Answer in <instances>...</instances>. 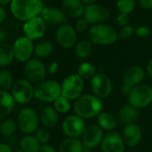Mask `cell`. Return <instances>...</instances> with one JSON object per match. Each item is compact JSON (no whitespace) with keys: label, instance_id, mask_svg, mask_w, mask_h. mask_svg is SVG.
I'll use <instances>...</instances> for the list:
<instances>
[{"label":"cell","instance_id":"f1b7e54d","mask_svg":"<svg viewBox=\"0 0 152 152\" xmlns=\"http://www.w3.org/2000/svg\"><path fill=\"white\" fill-rule=\"evenodd\" d=\"M98 124L102 130L112 131L116 126V120L112 114L102 112L98 115Z\"/></svg>","mask_w":152,"mask_h":152},{"label":"cell","instance_id":"8992f818","mask_svg":"<svg viewBox=\"0 0 152 152\" xmlns=\"http://www.w3.org/2000/svg\"><path fill=\"white\" fill-rule=\"evenodd\" d=\"M61 96V85L54 81H44L34 88V97L44 102H55Z\"/></svg>","mask_w":152,"mask_h":152},{"label":"cell","instance_id":"484cf974","mask_svg":"<svg viewBox=\"0 0 152 152\" xmlns=\"http://www.w3.org/2000/svg\"><path fill=\"white\" fill-rule=\"evenodd\" d=\"M15 57L14 48L8 43L0 44V67H6L11 64Z\"/></svg>","mask_w":152,"mask_h":152},{"label":"cell","instance_id":"f35d334b","mask_svg":"<svg viewBox=\"0 0 152 152\" xmlns=\"http://www.w3.org/2000/svg\"><path fill=\"white\" fill-rule=\"evenodd\" d=\"M149 29L145 25H140L135 29V34L140 38H146L149 35Z\"/></svg>","mask_w":152,"mask_h":152},{"label":"cell","instance_id":"bcb514c9","mask_svg":"<svg viewBox=\"0 0 152 152\" xmlns=\"http://www.w3.org/2000/svg\"><path fill=\"white\" fill-rule=\"evenodd\" d=\"M7 39V34L5 31L3 30H0V44L5 43V41Z\"/></svg>","mask_w":152,"mask_h":152},{"label":"cell","instance_id":"5b68a950","mask_svg":"<svg viewBox=\"0 0 152 152\" xmlns=\"http://www.w3.org/2000/svg\"><path fill=\"white\" fill-rule=\"evenodd\" d=\"M129 104L136 108H143L152 102V87L140 84L132 88L128 94Z\"/></svg>","mask_w":152,"mask_h":152},{"label":"cell","instance_id":"74e56055","mask_svg":"<svg viewBox=\"0 0 152 152\" xmlns=\"http://www.w3.org/2000/svg\"><path fill=\"white\" fill-rule=\"evenodd\" d=\"M89 23L84 19H78L77 22L75 23V29L77 30L78 31H81V32H83L85 31H87L88 27H89Z\"/></svg>","mask_w":152,"mask_h":152},{"label":"cell","instance_id":"7402d4cb","mask_svg":"<svg viewBox=\"0 0 152 152\" xmlns=\"http://www.w3.org/2000/svg\"><path fill=\"white\" fill-rule=\"evenodd\" d=\"M15 99L12 94L0 90V120L7 116L14 109Z\"/></svg>","mask_w":152,"mask_h":152},{"label":"cell","instance_id":"e575fe53","mask_svg":"<svg viewBox=\"0 0 152 152\" xmlns=\"http://www.w3.org/2000/svg\"><path fill=\"white\" fill-rule=\"evenodd\" d=\"M54 108L59 113H67L71 108L70 100L66 98L60 96L54 102Z\"/></svg>","mask_w":152,"mask_h":152},{"label":"cell","instance_id":"9a60e30c","mask_svg":"<svg viewBox=\"0 0 152 152\" xmlns=\"http://www.w3.org/2000/svg\"><path fill=\"white\" fill-rule=\"evenodd\" d=\"M15 57L19 62H28L31 60L32 54L34 53V46L32 41L27 37L18 38L14 44Z\"/></svg>","mask_w":152,"mask_h":152},{"label":"cell","instance_id":"3957f363","mask_svg":"<svg viewBox=\"0 0 152 152\" xmlns=\"http://www.w3.org/2000/svg\"><path fill=\"white\" fill-rule=\"evenodd\" d=\"M88 35L91 43L97 45H110L118 38V33L112 26L102 23L92 26L89 30Z\"/></svg>","mask_w":152,"mask_h":152},{"label":"cell","instance_id":"1f68e13d","mask_svg":"<svg viewBox=\"0 0 152 152\" xmlns=\"http://www.w3.org/2000/svg\"><path fill=\"white\" fill-rule=\"evenodd\" d=\"M13 76L8 70L1 69L0 70V88L3 91L10 90L13 87Z\"/></svg>","mask_w":152,"mask_h":152},{"label":"cell","instance_id":"c3c4849f","mask_svg":"<svg viewBox=\"0 0 152 152\" xmlns=\"http://www.w3.org/2000/svg\"><path fill=\"white\" fill-rule=\"evenodd\" d=\"M13 0H0V7H6L9 4H11V2Z\"/></svg>","mask_w":152,"mask_h":152},{"label":"cell","instance_id":"f907efd6","mask_svg":"<svg viewBox=\"0 0 152 152\" xmlns=\"http://www.w3.org/2000/svg\"><path fill=\"white\" fill-rule=\"evenodd\" d=\"M14 152H23V151L20 148V149H16V150H15Z\"/></svg>","mask_w":152,"mask_h":152},{"label":"cell","instance_id":"9c48e42d","mask_svg":"<svg viewBox=\"0 0 152 152\" xmlns=\"http://www.w3.org/2000/svg\"><path fill=\"white\" fill-rule=\"evenodd\" d=\"M12 96L19 104H27L34 97V88L28 80L20 79L12 87Z\"/></svg>","mask_w":152,"mask_h":152},{"label":"cell","instance_id":"603a6c76","mask_svg":"<svg viewBox=\"0 0 152 152\" xmlns=\"http://www.w3.org/2000/svg\"><path fill=\"white\" fill-rule=\"evenodd\" d=\"M118 116L121 123L127 125V124H134V122H136L139 119L140 112L138 108L128 104L121 107V109L119 110Z\"/></svg>","mask_w":152,"mask_h":152},{"label":"cell","instance_id":"ee69618b","mask_svg":"<svg viewBox=\"0 0 152 152\" xmlns=\"http://www.w3.org/2000/svg\"><path fill=\"white\" fill-rule=\"evenodd\" d=\"M0 152H14L12 148L5 143H0Z\"/></svg>","mask_w":152,"mask_h":152},{"label":"cell","instance_id":"7a4b0ae2","mask_svg":"<svg viewBox=\"0 0 152 152\" xmlns=\"http://www.w3.org/2000/svg\"><path fill=\"white\" fill-rule=\"evenodd\" d=\"M43 5L40 0H13L10 4V10L13 15L23 22H27L43 10Z\"/></svg>","mask_w":152,"mask_h":152},{"label":"cell","instance_id":"d6a6232c","mask_svg":"<svg viewBox=\"0 0 152 152\" xmlns=\"http://www.w3.org/2000/svg\"><path fill=\"white\" fill-rule=\"evenodd\" d=\"M136 0H117L116 7L120 14L130 15L135 8Z\"/></svg>","mask_w":152,"mask_h":152},{"label":"cell","instance_id":"4316f807","mask_svg":"<svg viewBox=\"0 0 152 152\" xmlns=\"http://www.w3.org/2000/svg\"><path fill=\"white\" fill-rule=\"evenodd\" d=\"M21 149L23 152H39L40 143L35 138V136L26 135L20 141Z\"/></svg>","mask_w":152,"mask_h":152},{"label":"cell","instance_id":"cb8c5ba5","mask_svg":"<svg viewBox=\"0 0 152 152\" xmlns=\"http://www.w3.org/2000/svg\"><path fill=\"white\" fill-rule=\"evenodd\" d=\"M40 122L47 129L54 128L58 122L57 111L52 107H45L40 111Z\"/></svg>","mask_w":152,"mask_h":152},{"label":"cell","instance_id":"7c38bea8","mask_svg":"<svg viewBox=\"0 0 152 152\" xmlns=\"http://www.w3.org/2000/svg\"><path fill=\"white\" fill-rule=\"evenodd\" d=\"M86 128L84 120L77 115H68L62 124L64 133L68 138H78L83 135Z\"/></svg>","mask_w":152,"mask_h":152},{"label":"cell","instance_id":"8fae6325","mask_svg":"<svg viewBox=\"0 0 152 152\" xmlns=\"http://www.w3.org/2000/svg\"><path fill=\"white\" fill-rule=\"evenodd\" d=\"M144 78V71L142 67L140 65H132L129 67L123 77V86H122V91L128 95L131 91V90L141 83V81Z\"/></svg>","mask_w":152,"mask_h":152},{"label":"cell","instance_id":"681fc988","mask_svg":"<svg viewBox=\"0 0 152 152\" xmlns=\"http://www.w3.org/2000/svg\"><path fill=\"white\" fill-rule=\"evenodd\" d=\"M83 3H85V4H88V5H91V4H94L97 0H81Z\"/></svg>","mask_w":152,"mask_h":152},{"label":"cell","instance_id":"52a82bcc","mask_svg":"<svg viewBox=\"0 0 152 152\" xmlns=\"http://www.w3.org/2000/svg\"><path fill=\"white\" fill-rule=\"evenodd\" d=\"M23 72L27 80L36 84L44 82L47 75V70L44 64L38 58L29 60L24 65Z\"/></svg>","mask_w":152,"mask_h":152},{"label":"cell","instance_id":"30bf717a","mask_svg":"<svg viewBox=\"0 0 152 152\" xmlns=\"http://www.w3.org/2000/svg\"><path fill=\"white\" fill-rule=\"evenodd\" d=\"M91 86L93 95L99 99L107 98L112 91V83L109 77L104 72H97L91 80Z\"/></svg>","mask_w":152,"mask_h":152},{"label":"cell","instance_id":"83f0119b","mask_svg":"<svg viewBox=\"0 0 152 152\" xmlns=\"http://www.w3.org/2000/svg\"><path fill=\"white\" fill-rule=\"evenodd\" d=\"M53 44L49 40H41L34 47V55L38 58H47L53 53Z\"/></svg>","mask_w":152,"mask_h":152},{"label":"cell","instance_id":"44dd1931","mask_svg":"<svg viewBox=\"0 0 152 152\" xmlns=\"http://www.w3.org/2000/svg\"><path fill=\"white\" fill-rule=\"evenodd\" d=\"M40 15L43 21L48 24H62L65 22V14L57 8L44 7Z\"/></svg>","mask_w":152,"mask_h":152},{"label":"cell","instance_id":"8d00e7d4","mask_svg":"<svg viewBox=\"0 0 152 152\" xmlns=\"http://www.w3.org/2000/svg\"><path fill=\"white\" fill-rule=\"evenodd\" d=\"M134 33H135V30L131 25H126V26H124L121 29V31L119 32V37L121 39H128V38L132 37Z\"/></svg>","mask_w":152,"mask_h":152},{"label":"cell","instance_id":"ba28073f","mask_svg":"<svg viewBox=\"0 0 152 152\" xmlns=\"http://www.w3.org/2000/svg\"><path fill=\"white\" fill-rule=\"evenodd\" d=\"M17 125L21 132L25 134H31L38 130L39 117L35 110L26 107L21 110L17 119Z\"/></svg>","mask_w":152,"mask_h":152},{"label":"cell","instance_id":"b9f144b4","mask_svg":"<svg viewBox=\"0 0 152 152\" xmlns=\"http://www.w3.org/2000/svg\"><path fill=\"white\" fill-rule=\"evenodd\" d=\"M39 152H57V151L53 146H51L49 144H45V145L41 146Z\"/></svg>","mask_w":152,"mask_h":152},{"label":"cell","instance_id":"60d3db41","mask_svg":"<svg viewBox=\"0 0 152 152\" xmlns=\"http://www.w3.org/2000/svg\"><path fill=\"white\" fill-rule=\"evenodd\" d=\"M139 3L144 9H152V0H139Z\"/></svg>","mask_w":152,"mask_h":152},{"label":"cell","instance_id":"d4e9b609","mask_svg":"<svg viewBox=\"0 0 152 152\" xmlns=\"http://www.w3.org/2000/svg\"><path fill=\"white\" fill-rule=\"evenodd\" d=\"M59 152H83V144L78 138H67L59 146Z\"/></svg>","mask_w":152,"mask_h":152},{"label":"cell","instance_id":"2e32d148","mask_svg":"<svg viewBox=\"0 0 152 152\" xmlns=\"http://www.w3.org/2000/svg\"><path fill=\"white\" fill-rule=\"evenodd\" d=\"M46 31V23L41 17H34L27 22L23 25V32L25 37L29 39L35 40L42 38Z\"/></svg>","mask_w":152,"mask_h":152},{"label":"cell","instance_id":"7bdbcfd3","mask_svg":"<svg viewBox=\"0 0 152 152\" xmlns=\"http://www.w3.org/2000/svg\"><path fill=\"white\" fill-rule=\"evenodd\" d=\"M58 70V64L56 62H53L50 65H49V68H48V72L50 74H55Z\"/></svg>","mask_w":152,"mask_h":152},{"label":"cell","instance_id":"ffe728a7","mask_svg":"<svg viewBox=\"0 0 152 152\" xmlns=\"http://www.w3.org/2000/svg\"><path fill=\"white\" fill-rule=\"evenodd\" d=\"M63 12L72 18H80L84 14V6L81 0H63Z\"/></svg>","mask_w":152,"mask_h":152},{"label":"cell","instance_id":"f6af8a7d","mask_svg":"<svg viewBox=\"0 0 152 152\" xmlns=\"http://www.w3.org/2000/svg\"><path fill=\"white\" fill-rule=\"evenodd\" d=\"M7 17V11L3 7H0V24H1Z\"/></svg>","mask_w":152,"mask_h":152},{"label":"cell","instance_id":"5bb4252c","mask_svg":"<svg viewBox=\"0 0 152 152\" xmlns=\"http://www.w3.org/2000/svg\"><path fill=\"white\" fill-rule=\"evenodd\" d=\"M56 40L57 44L64 48L73 47L77 40L75 29L70 24H62L56 32Z\"/></svg>","mask_w":152,"mask_h":152},{"label":"cell","instance_id":"e0dca14e","mask_svg":"<svg viewBox=\"0 0 152 152\" xmlns=\"http://www.w3.org/2000/svg\"><path fill=\"white\" fill-rule=\"evenodd\" d=\"M103 131L102 129L96 124H91L88 125L83 135H82V139H83V144L89 148H96L97 146H99L102 140H103Z\"/></svg>","mask_w":152,"mask_h":152},{"label":"cell","instance_id":"4dcf8cb0","mask_svg":"<svg viewBox=\"0 0 152 152\" xmlns=\"http://www.w3.org/2000/svg\"><path fill=\"white\" fill-rule=\"evenodd\" d=\"M96 73L97 72L94 64L89 62L82 63L77 69V74L80 75L83 80H91Z\"/></svg>","mask_w":152,"mask_h":152},{"label":"cell","instance_id":"836d02e7","mask_svg":"<svg viewBox=\"0 0 152 152\" xmlns=\"http://www.w3.org/2000/svg\"><path fill=\"white\" fill-rule=\"evenodd\" d=\"M17 127V124L14 119H7L4 122H2V127H1V133L5 137L12 136Z\"/></svg>","mask_w":152,"mask_h":152},{"label":"cell","instance_id":"277c9868","mask_svg":"<svg viewBox=\"0 0 152 152\" xmlns=\"http://www.w3.org/2000/svg\"><path fill=\"white\" fill-rule=\"evenodd\" d=\"M84 89V80L80 75L71 74L64 79L61 84V96L69 100H76L82 96Z\"/></svg>","mask_w":152,"mask_h":152},{"label":"cell","instance_id":"7dc6e473","mask_svg":"<svg viewBox=\"0 0 152 152\" xmlns=\"http://www.w3.org/2000/svg\"><path fill=\"white\" fill-rule=\"evenodd\" d=\"M147 72H148L149 77L152 78V59L149 60L148 64H147Z\"/></svg>","mask_w":152,"mask_h":152},{"label":"cell","instance_id":"d6986e66","mask_svg":"<svg viewBox=\"0 0 152 152\" xmlns=\"http://www.w3.org/2000/svg\"><path fill=\"white\" fill-rule=\"evenodd\" d=\"M141 129L136 124H127L123 132V140L125 145L129 147L137 146L141 140Z\"/></svg>","mask_w":152,"mask_h":152},{"label":"cell","instance_id":"ab89813d","mask_svg":"<svg viewBox=\"0 0 152 152\" xmlns=\"http://www.w3.org/2000/svg\"><path fill=\"white\" fill-rule=\"evenodd\" d=\"M128 15H129L120 14L117 16V23L120 26H126V25H128V23H129V17H128Z\"/></svg>","mask_w":152,"mask_h":152},{"label":"cell","instance_id":"6da1fadb","mask_svg":"<svg viewBox=\"0 0 152 152\" xmlns=\"http://www.w3.org/2000/svg\"><path fill=\"white\" fill-rule=\"evenodd\" d=\"M102 108L103 103L101 99L91 94L82 95L74 101L73 104L75 115L83 119H90L98 116L100 113H102Z\"/></svg>","mask_w":152,"mask_h":152},{"label":"cell","instance_id":"d590c367","mask_svg":"<svg viewBox=\"0 0 152 152\" xmlns=\"http://www.w3.org/2000/svg\"><path fill=\"white\" fill-rule=\"evenodd\" d=\"M35 138L38 140V141L40 144L45 145V144H48V142L50 140V133L47 128H39L36 131Z\"/></svg>","mask_w":152,"mask_h":152},{"label":"cell","instance_id":"f546056e","mask_svg":"<svg viewBox=\"0 0 152 152\" xmlns=\"http://www.w3.org/2000/svg\"><path fill=\"white\" fill-rule=\"evenodd\" d=\"M92 51V43L91 40L83 39L78 42L75 46L74 53L78 58L84 59L87 58Z\"/></svg>","mask_w":152,"mask_h":152},{"label":"cell","instance_id":"4fadbf2b","mask_svg":"<svg viewBox=\"0 0 152 152\" xmlns=\"http://www.w3.org/2000/svg\"><path fill=\"white\" fill-rule=\"evenodd\" d=\"M84 19L91 24H100L110 16L109 10L101 5H88L84 9Z\"/></svg>","mask_w":152,"mask_h":152},{"label":"cell","instance_id":"816d5d0a","mask_svg":"<svg viewBox=\"0 0 152 152\" xmlns=\"http://www.w3.org/2000/svg\"><path fill=\"white\" fill-rule=\"evenodd\" d=\"M1 127H2V122L0 121V133H1Z\"/></svg>","mask_w":152,"mask_h":152},{"label":"cell","instance_id":"ac0fdd59","mask_svg":"<svg viewBox=\"0 0 152 152\" xmlns=\"http://www.w3.org/2000/svg\"><path fill=\"white\" fill-rule=\"evenodd\" d=\"M124 146L123 136L116 132H108L101 142V149L103 152H124Z\"/></svg>","mask_w":152,"mask_h":152}]
</instances>
